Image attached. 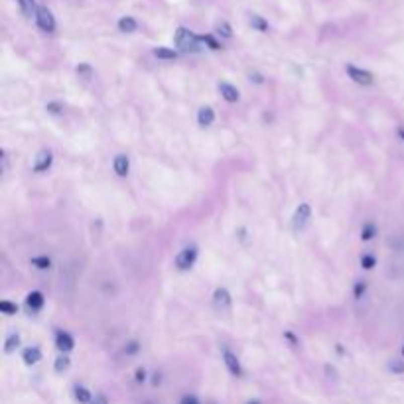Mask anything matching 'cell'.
I'll return each mask as SVG.
<instances>
[{"label":"cell","mask_w":404,"mask_h":404,"mask_svg":"<svg viewBox=\"0 0 404 404\" xmlns=\"http://www.w3.org/2000/svg\"><path fill=\"white\" fill-rule=\"evenodd\" d=\"M365 292H367V282H365V280H359V282H355V288H353V296H355L357 300H361Z\"/></svg>","instance_id":"4316f807"},{"label":"cell","mask_w":404,"mask_h":404,"mask_svg":"<svg viewBox=\"0 0 404 404\" xmlns=\"http://www.w3.org/2000/svg\"><path fill=\"white\" fill-rule=\"evenodd\" d=\"M402 353H404V349H402Z\"/></svg>","instance_id":"ab89813d"},{"label":"cell","mask_w":404,"mask_h":404,"mask_svg":"<svg viewBox=\"0 0 404 404\" xmlns=\"http://www.w3.org/2000/svg\"><path fill=\"white\" fill-rule=\"evenodd\" d=\"M223 361H225V367H227V371L233 375V377H240L243 375V369H240V363H238V359L235 353H231L229 349H225L223 351Z\"/></svg>","instance_id":"52a82bcc"},{"label":"cell","mask_w":404,"mask_h":404,"mask_svg":"<svg viewBox=\"0 0 404 404\" xmlns=\"http://www.w3.org/2000/svg\"><path fill=\"white\" fill-rule=\"evenodd\" d=\"M398 136H400V138L404 140V128H398Z\"/></svg>","instance_id":"74e56055"},{"label":"cell","mask_w":404,"mask_h":404,"mask_svg":"<svg viewBox=\"0 0 404 404\" xmlns=\"http://www.w3.org/2000/svg\"><path fill=\"white\" fill-rule=\"evenodd\" d=\"M154 55L158 59H164V61H174L178 57V51H174V49L170 48H156L154 49Z\"/></svg>","instance_id":"d6986e66"},{"label":"cell","mask_w":404,"mask_h":404,"mask_svg":"<svg viewBox=\"0 0 404 404\" xmlns=\"http://www.w3.org/2000/svg\"><path fill=\"white\" fill-rule=\"evenodd\" d=\"M75 71H77V75H79L81 79H85V81H89V79L93 77V73H95L89 63H79V65L75 67Z\"/></svg>","instance_id":"7402d4cb"},{"label":"cell","mask_w":404,"mask_h":404,"mask_svg":"<svg viewBox=\"0 0 404 404\" xmlns=\"http://www.w3.org/2000/svg\"><path fill=\"white\" fill-rule=\"evenodd\" d=\"M69 365H71L69 357L63 353V355H59L57 359H55V365H53V369H55L57 373H65V371L69 369Z\"/></svg>","instance_id":"44dd1931"},{"label":"cell","mask_w":404,"mask_h":404,"mask_svg":"<svg viewBox=\"0 0 404 404\" xmlns=\"http://www.w3.org/2000/svg\"><path fill=\"white\" fill-rule=\"evenodd\" d=\"M91 404H109V400H107V396H105V394H97Z\"/></svg>","instance_id":"e575fe53"},{"label":"cell","mask_w":404,"mask_h":404,"mask_svg":"<svg viewBox=\"0 0 404 404\" xmlns=\"http://www.w3.org/2000/svg\"><path fill=\"white\" fill-rule=\"evenodd\" d=\"M197 261V247H186L184 251L178 253L176 257V266L180 270H190Z\"/></svg>","instance_id":"7a4b0ae2"},{"label":"cell","mask_w":404,"mask_h":404,"mask_svg":"<svg viewBox=\"0 0 404 404\" xmlns=\"http://www.w3.org/2000/svg\"><path fill=\"white\" fill-rule=\"evenodd\" d=\"M134 379H136V382H144V380H146V369H144V367H138V369H136Z\"/></svg>","instance_id":"d6a6232c"},{"label":"cell","mask_w":404,"mask_h":404,"mask_svg":"<svg viewBox=\"0 0 404 404\" xmlns=\"http://www.w3.org/2000/svg\"><path fill=\"white\" fill-rule=\"evenodd\" d=\"M75 400L79 404H91L93 402V394L85 386H75Z\"/></svg>","instance_id":"9a60e30c"},{"label":"cell","mask_w":404,"mask_h":404,"mask_svg":"<svg viewBox=\"0 0 404 404\" xmlns=\"http://www.w3.org/2000/svg\"><path fill=\"white\" fill-rule=\"evenodd\" d=\"M388 369H390L392 373H404V361H390Z\"/></svg>","instance_id":"4dcf8cb0"},{"label":"cell","mask_w":404,"mask_h":404,"mask_svg":"<svg viewBox=\"0 0 404 404\" xmlns=\"http://www.w3.org/2000/svg\"><path fill=\"white\" fill-rule=\"evenodd\" d=\"M46 109H48V113H51V115H59L61 113V105L59 103H48Z\"/></svg>","instance_id":"1f68e13d"},{"label":"cell","mask_w":404,"mask_h":404,"mask_svg":"<svg viewBox=\"0 0 404 404\" xmlns=\"http://www.w3.org/2000/svg\"><path fill=\"white\" fill-rule=\"evenodd\" d=\"M18 345H20V335H18V333H10V335L6 337V341H4V353L16 351Z\"/></svg>","instance_id":"2e32d148"},{"label":"cell","mask_w":404,"mask_h":404,"mask_svg":"<svg viewBox=\"0 0 404 404\" xmlns=\"http://www.w3.org/2000/svg\"><path fill=\"white\" fill-rule=\"evenodd\" d=\"M26 304H28V308L32 309V311H38V309L44 308V304H46V298H44V294H42V292L34 290V292H30V294H28V298H26Z\"/></svg>","instance_id":"8fae6325"},{"label":"cell","mask_w":404,"mask_h":404,"mask_svg":"<svg viewBox=\"0 0 404 404\" xmlns=\"http://www.w3.org/2000/svg\"><path fill=\"white\" fill-rule=\"evenodd\" d=\"M55 347L61 351V353H67L75 347V341L67 332H57L55 333Z\"/></svg>","instance_id":"9c48e42d"},{"label":"cell","mask_w":404,"mask_h":404,"mask_svg":"<svg viewBox=\"0 0 404 404\" xmlns=\"http://www.w3.org/2000/svg\"><path fill=\"white\" fill-rule=\"evenodd\" d=\"M201 42H203V44H205L207 48H211V49H221V44H219V42L215 40L213 36H209V34H207V36H201Z\"/></svg>","instance_id":"83f0119b"},{"label":"cell","mask_w":404,"mask_h":404,"mask_svg":"<svg viewBox=\"0 0 404 404\" xmlns=\"http://www.w3.org/2000/svg\"><path fill=\"white\" fill-rule=\"evenodd\" d=\"M375 233H377L375 223H365L363 229H361V238H363V240H371V238L375 237Z\"/></svg>","instance_id":"603a6c76"},{"label":"cell","mask_w":404,"mask_h":404,"mask_svg":"<svg viewBox=\"0 0 404 404\" xmlns=\"http://www.w3.org/2000/svg\"><path fill=\"white\" fill-rule=\"evenodd\" d=\"M32 264L36 266V268H40V270H46L51 266V261H49V257H34L32 259Z\"/></svg>","instance_id":"d4e9b609"},{"label":"cell","mask_w":404,"mask_h":404,"mask_svg":"<svg viewBox=\"0 0 404 404\" xmlns=\"http://www.w3.org/2000/svg\"><path fill=\"white\" fill-rule=\"evenodd\" d=\"M180 404H199V400H197L193 394H186V396L180 400Z\"/></svg>","instance_id":"836d02e7"},{"label":"cell","mask_w":404,"mask_h":404,"mask_svg":"<svg viewBox=\"0 0 404 404\" xmlns=\"http://www.w3.org/2000/svg\"><path fill=\"white\" fill-rule=\"evenodd\" d=\"M249 22H251V26H253L255 30H259V32H268V22H266L262 16H259V14H251Z\"/></svg>","instance_id":"ffe728a7"},{"label":"cell","mask_w":404,"mask_h":404,"mask_svg":"<svg viewBox=\"0 0 404 404\" xmlns=\"http://www.w3.org/2000/svg\"><path fill=\"white\" fill-rule=\"evenodd\" d=\"M213 302L217 309H221V311H229L231 309V294H229V290L227 288H217L213 294Z\"/></svg>","instance_id":"8992f818"},{"label":"cell","mask_w":404,"mask_h":404,"mask_svg":"<svg viewBox=\"0 0 404 404\" xmlns=\"http://www.w3.org/2000/svg\"><path fill=\"white\" fill-rule=\"evenodd\" d=\"M215 30H217V34L221 36V38H233V30H231V26L229 22H219V24L215 26Z\"/></svg>","instance_id":"cb8c5ba5"},{"label":"cell","mask_w":404,"mask_h":404,"mask_svg":"<svg viewBox=\"0 0 404 404\" xmlns=\"http://www.w3.org/2000/svg\"><path fill=\"white\" fill-rule=\"evenodd\" d=\"M284 337H286V339H288V341H290V343H292V345H298V339L294 337V333L286 332V333H284Z\"/></svg>","instance_id":"8d00e7d4"},{"label":"cell","mask_w":404,"mask_h":404,"mask_svg":"<svg viewBox=\"0 0 404 404\" xmlns=\"http://www.w3.org/2000/svg\"><path fill=\"white\" fill-rule=\"evenodd\" d=\"M22 359H24L26 365H36L42 359V351L38 347H28V349H24V353H22Z\"/></svg>","instance_id":"5bb4252c"},{"label":"cell","mask_w":404,"mask_h":404,"mask_svg":"<svg viewBox=\"0 0 404 404\" xmlns=\"http://www.w3.org/2000/svg\"><path fill=\"white\" fill-rule=\"evenodd\" d=\"M249 77H251V81H255V83H264V79H262L261 73H251Z\"/></svg>","instance_id":"d590c367"},{"label":"cell","mask_w":404,"mask_h":404,"mask_svg":"<svg viewBox=\"0 0 404 404\" xmlns=\"http://www.w3.org/2000/svg\"><path fill=\"white\" fill-rule=\"evenodd\" d=\"M138 351H140V343H138V341H128L126 347H124V353H126V355H136Z\"/></svg>","instance_id":"f1b7e54d"},{"label":"cell","mask_w":404,"mask_h":404,"mask_svg":"<svg viewBox=\"0 0 404 404\" xmlns=\"http://www.w3.org/2000/svg\"><path fill=\"white\" fill-rule=\"evenodd\" d=\"M249 404H261V402H259V400H251Z\"/></svg>","instance_id":"f35d334b"},{"label":"cell","mask_w":404,"mask_h":404,"mask_svg":"<svg viewBox=\"0 0 404 404\" xmlns=\"http://www.w3.org/2000/svg\"><path fill=\"white\" fill-rule=\"evenodd\" d=\"M113 168H115L117 176L126 178V176H128V170H130V160H128V156L117 154V156H115V162H113Z\"/></svg>","instance_id":"30bf717a"},{"label":"cell","mask_w":404,"mask_h":404,"mask_svg":"<svg viewBox=\"0 0 404 404\" xmlns=\"http://www.w3.org/2000/svg\"><path fill=\"white\" fill-rule=\"evenodd\" d=\"M174 42H176L178 49L184 51V53H195V51L201 49V44H203L201 36H195L188 28H178L176 36H174Z\"/></svg>","instance_id":"6da1fadb"},{"label":"cell","mask_w":404,"mask_h":404,"mask_svg":"<svg viewBox=\"0 0 404 404\" xmlns=\"http://www.w3.org/2000/svg\"><path fill=\"white\" fill-rule=\"evenodd\" d=\"M0 311L6 313V315H14V313H18V306L4 300V302H0Z\"/></svg>","instance_id":"484cf974"},{"label":"cell","mask_w":404,"mask_h":404,"mask_svg":"<svg viewBox=\"0 0 404 404\" xmlns=\"http://www.w3.org/2000/svg\"><path fill=\"white\" fill-rule=\"evenodd\" d=\"M51 162H53V156H51V152H49V150H42V152L36 156V162H34V172H38V174H42V172H48L49 166H51Z\"/></svg>","instance_id":"ba28073f"},{"label":"cell","mask_w":404,"mask_h":404,"mask_svg":"<svg viewBox=\"0 0 404 404\" xmlns=\"http://www.w3.org/2000/svg\"><path fill=\"white\" fill-rule=\"evenodd\" d=\"M36 22H38V26H40L44 32H53V30H55V18H53V14L49 12L46 6H38Z\"/></svg>","instance_id":"3957f363"},{"label":"cell","mask_w":404,"mask_h":404,"mask_svg":"<svg viewBox=\"0 0 404 404\" xmlns=\"http://www.w3.org/2000/svg\"><path fill=\"white\" fill-rule=\"evenodd\" d=\"M18 4H20V10H22V14H24L26 18H32V14L38 12L36 0H18Z\"/></svg>","instance_id":"e0dca14e"},{"label":"cell","mask_w":404,"mask_h":404,"mask_svg":"<svg viewBox=\"0 0 404 404\" xmlns=\"http://www.w3.org/2000/svg\"><path fill=\"white\" fill-rule=\"evenodd\" d=\"M219 93L221 97L227 101V103H237L238 101V89L237 87H233L231 83H219Z\"/></svg>","instance_id":"7c38bea8"},{"label":"cell","mask_w":404,"mask_h":404,"mask_svg":"<svg viewBox=\"0 0 404 404\" xmlns=\"http://www.w3.org/2000/svg\"><path fill=\"white\" fill-rule=\"evenodd\" d=\"M347 75L359 83V85H371L373 81H375V77H373V73L367 71V69H361V67H355V65H347Z\"/></svg>","instance_id":"5b68a950"},{"label":"cell","mask_w":404,"mask_h":404,"mask_svg":"<svg viewBox=\"0 0 404 404\" xmlns=\"http://www.w3.org/2000/svg\"><path fill=\"white\" fill-rule=\"evenodd\" d=\"M309 217H311V207H309L308 203H300V207L296 209L294 219H292V227H294V231L304 229V227L308 225Z\"/></svg>","instance_id":"277c9868"},{"label":"cell","mask_w":404,"mask_h":404,"mask_svg":"<svg viewBox=\"0 0 404 404\" xmlns=\"http://www.w3.org/2000/svg\"><path fill=\"white\" fill-rule=\"evenodd\" d=\"M375 257H373V255H363V257H361V266H363V268H367V270H371V268H373V266H375Z\"/></svg>","instance_id":"f546056e"},{"label":"cell","mask_w":404,"mask_h":404,"mask_svg":"<svg viewBox=\"0 0 404 404\" xmlns=\"http://www.w3.org/2000/svg\"><path fill=\"white\" fill-rule=\"evenodd\" d=\"M215 120V113L211 107H201L199 109V113H197V122L201 124V126H209V124H213Z\"/></svg>","instance_id":"4fadbf2b"},{"label":"cell","mask_w":404,"mask_h":404,"mask_svg":"<svg viewBox=\"0 0 404 404\" xmlns=\"http://www.w3.org/2000/svg\"><path fill=\"white\" fill-rule=\"evenodd\" d=\"M136 28H138L136 20H134V18H130V16H124V18H120V20H119V30H120V32L132 34Z\"/></svg>","instance_id":"ac0fdd59"}]
</instances>
